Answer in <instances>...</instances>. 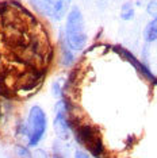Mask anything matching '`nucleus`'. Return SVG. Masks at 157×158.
Wrapping results in <instances>:
<instances>
[{
    "label": "nucleus",
    "instance_id": "f8f14e48",
    "mask_svg": "<svg viewBox=\"0 0 157 158\" xmlns=\"http://www.w3.org/2000/svg\"><path fill=\"white\" fill-rule=\"evenodd\" d=\"M74 158H91V157L88 156L85 152H83V150H76V153H74Z\"/></svg>",
    "mask_w": 157,
    "mask_h": 158
},
{
    "label": "nucleus",
    "instance_id": "9d476101",
    "mask_svg": "<svg viewBox=\"0 0 157 158\" xmlns=\"http://www.w3.org/2000/svg\"><path fill=\"white\" fill-rule=\"evenodd\" d=\"M62 82H64V80L60 78V80H57L54 84H53V95H54L56 98H62V93H64Z\"/></svg>",
    "mask_w": 157,
    "mask_h": 158
},
{
    "label": "nucleus",
    "instance_id": "0eeeda50",
    "mask_svg": "<svg viewBox=\"0 0 157 158\" xmlns=\"http://www.w3.org/2000/svg\"><path fill=\"white\" fill-rule=\"evenodd\" d=\"M145 39L148 42H153L157 39V24L155 22H151L145 28Z\"/></svg>",
    "mask_w": 157,
    "mask_h": 158
},
{
    "label": "nucleus",
    "instance_id": "9b49d317",
    "mask_svg": "<svg viewBox=\"0 0 157 158\" xmlns=\"http://www.w3.org/2000/svg\"><path fill=\"white\" fill-rule=\"evenodd\" d=\"M146 11H148L149 15L155 16L157 14V0H152V2H149L148 7H146Z\"/></svg>",
    "mask_w": 157,
    "mask_h": 158
},
{
    "label": "nucleus",
    "instance_id": "ddd939ff",
    "mask_svg": "<svg viewBox=\"0 0 157 158\" xmlns=\"http://www.w3.org/2000/svg\"><path fill=\"white\" fill-rule=\"evenodd\" d=\"M152 22H155V23L157 24V14H156V15H155V19H153V20H152Z\"/></svg>",
    "mask_w": 157,
    "mask_h": 158
},
{
    "label": "nucleus",
    "instance_id": "39448f33",
    "mask_svg": "<svg viewBox=\"0 0 157 158\" xmlns=\"http://www.w3.org/2000/svg\"><path fill=\"white\" fill-rule=\"evenodd\" d=\"M56 118L53 122L56 134L60 136L61 139L66 141L70 135V120L68 118V112H69V107H68L66 100H58L56 104Z\"/></svg>",
    "mask_w": 157,
    "mask_h": 158
},
{
    "label": "nucleus",
    "instance_id": "f03ea898",
    "mask_svg": "<svg viewBox=\"0 0 157 158\" xmlns=\"http://www.w3.org/2000/svg\"><path fill=\"white\" fill-rule=\"evenodd\" d=\"M46 128H48V118H46L45 111L39 106H33L30 108V112H28L26 126L28 146H37L44 138Z\"/></svg>",
    "mask_w": 157,
    "mask_h": 158
},
{
    "label": "nucleus",
    "instance_id": "20e7f679",
    "mask_svg": "<svg viewBox=\"0 0 157 158\" xmlns=\"http://www.w3.org/2000/svg\"><path fill=\"white\" fill-rule=\"evenodd\" d=\"M38 11L53 20H61L69 11L70 0H33Z\"/></svg>",
    "mask_w": 157,
    "mask_h": 158
},
{
    "label": "nucleus",
    "instance_id": "423d86ee",
    "mask_svg": "<svg viewBox=\"0 0 157 158\" xmlns=\"http://www.w3.org/2000/svg\"><path fill=\"white\" fill-rule=\"evenodd\" d=\"M73 50L68 46L65 37L61 38V62L64 66H69L73 64L74 61V56H73Z\"/></svg>",
    "mask_w": 157,
    "mask_h": 158
},
{
    "label": "nucleus",
    "instance_id": "1a4fd4ad",
    "mask_svg": "<svg viewBox=\"0 0 157 158\" xmlns=\"http://www.w3.org/2000/svg\"><path fill=\"white\" fill-rule=\"evenodd\" d=\"M15 153L19 158H33V154H31L30 150L26 146H22V145L15 146Z\"/></svg>",
    "mask_w": 157,
    "mask_h": 158
},
{
    "label": "nucleus",
    "instance_id": "6e6552de",
    "mask_svg": "<svg viewBox=\"0 0 157 158\" xmlns=\"http://www.w3.org/2000/svg\"><path fill=\"white\" fill-rule=\"evenodd\" d=\"M134 16V7L130 2L125 3L122 6V10H121V18L123 20H130L131 18Z\"/></svg>",
    "mask_w": 157,
    "mask_h": 158
},
{
    "label": "nucleus",
    "instance_id": "4468645a",
    "mask_svg": "<svg viewBox=\"0 0 157 158\" xmlns=\"http://www.w3.org/2000/svg\"><path fill=\"white\" fill-rule=\"evenodd\" d=\"M0 116H2V111H0Z\"/></svg>",
    "mask_w": 157,
    "mask_h": 158
},
{
    "label": "nucleus",
    "instance_id": "7ed1b4c3",
    "mask_svg": "<svg viewBox=\"0 0 157 158\" xmlns=\"http://www.w3.org/2000/svg\"><path fill=\"white\" fill-rule=\"evenodd\" d=\"M77 141L84 145L95 157H99L103 153V142L99 135V131L96 130L94 126L83 124L77 128L76 132Z\"/></svg>",
    "mask_w": 157,
    "mask_h": 158
},
{
    "label": "nucleus",
    "instance_id": "f257e3e1",
    "mask_svg": "<svg viewBox=\"0 0 157 158\" xmlns=\"http://www.w3.org/2000/svg\"><path fill=\"white\" fill-rule=\"evenodd\" d=\"M65 41L68 46L73 50H83L87 45V33H85L84 16L78 7H72L66 14L65 23Z\"/></svg>",
    "mask_w": 157,
    "mask_h": 158
}]
</instances>
